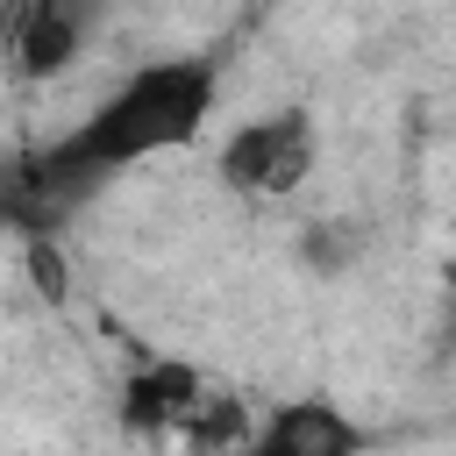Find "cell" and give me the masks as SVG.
<instances>
[{"label": "cell", "mask_w": 456, "mask_h": 456, "mask_svg": "<svg viewBox=\"0 0 456 456\" xmlns=\"http://www.w3.org/2000/svg\"><path fill=\"white\" fill-rule=\"evenodd\" d=\"M214 93H221V64L214 57H157V64H135L78 128H64L57 142H43V164L64 192L93 200L114 171L157 157V150H185L207 114H214Z\"/></svg>", "instance_id": "1"}, {"label": "cell", "mask_w": 456, "mask_h": 456, "mask_svg": "<svg viewBox=\"0 0 456 456\" xmlns=\"http://www.w3.org/2000/svg\"><path fill=\"white\" fill-rule=\"evenodd\" d=\"M200 370L192 363H171V356H142L128 378H121V392H114V420L135 435V442H157V435H178L185 428V413L200 406Z\"/></svg>", "instance_id": "4"}, {"label": "cell", "mask_w": 456, "mask_h": 456, "mask_svg": "<svg viewBox=\"0 0 456 456\" xmlns=\"http://www.w3.org/2000/svg\"><path fill=\"white\" fill-rule=\"evenodd\" d=\"M86 28H93V14L71 7V0H21V7H0L7 64H14V78H28V86H36V78H57V71L78 57Z\"/></svg>", "instance_id": "3"}, {"label": "cell", "mask_w": 456, "mask_h": 456, "mask_svg": "<svg viewBox=\"0 0 456 456\" xmlns=\"http://www.w3.org/2000/svg\"><path fill=\"white\" fill-rule=\"evenodd\" d=\"M21 256H28V278H36L43 299H64V292H71V264H64L57 242H21Z\"/></svg>", "instance_id": "9"}, {"label": "cell", "mask_w": 456, "mask_h": 456, "mask_svg": "<svg viewBox=\"0 0 456 456\" xmlns=\"http://www.w3.org/2000/svg\"><path fill=\"white\" fill-rule=\"evenodd\" d=\"M178 435H185V449H192V456H235L256 428H249V406H242L235 392H200V406L185 413V428H178Z\"/></svg>", "instance_id": "7"}, {"label": "cell", "mask_w": 456, "mask_h": 456, "mask_svg": "<svg viewBox=\"0 0 456 456\" xmlns=\"http://www.w3.org/2000/svg\"><path fill=\"white\" fill-rule=\"evenodd\" d=\"M449 328H456V271H449Z\"/></svg>", "instance_id": "10"}, {"label": "cell", "mask_w": 456, "mask_h": 456, "mask_svg": "<svg viewBox=\"0 0 456 456\" xmlns=\"http://www.w3.org/2000/svg\"><path fill=\"white\" fill-rule=\"evenodd\" d=\"M370 435L328 399H285L235 456H363Z\"/></svg>", "instance_id": "6"}, {"label": "cell", "mask_w": 456, "mask_h": 456, "mask_svg": "<svg viewBox=\"0 0 456 456\" xmlns=\"http://www.w3.org/2000/svg\"><path fill=\"white\" fill-rule=\"evenodd\" d=\"M299 256H306V271L335 278L363 256V228L356 221H314V228H299Z\"/></svg>", "instance_id": "8"}, {"label": "cell", "mask_w": 456, "mask_h": 456, "mask_svg": "<svg viewBox=\"0 0 456 456\" xmlns=\"http://www.w3.org/2000/svg\"><path fill=\"white\" fill-rule=\"evenodd\" d=\"M78 207H86V200L50 178L43 150H7V157H0V228H7V235H21V242H57Z\"/></svg>", "instance_id": "5"}, {"label": "cell", "mask_w": 456, "mask_h": 456, "mask_svg": "<svg viewBox=\"0 0 456 456\" xmlns=\"http://www.w3.org/2000/svg\"><path fill=\"white\" fill-rule=\"evenodd\" d=\"M306 171H314V121L299 107L242 121L221 150V178L242 200H285V192L306 185Z\"/></svg>", "instance_id": "2"}]
</instances>
